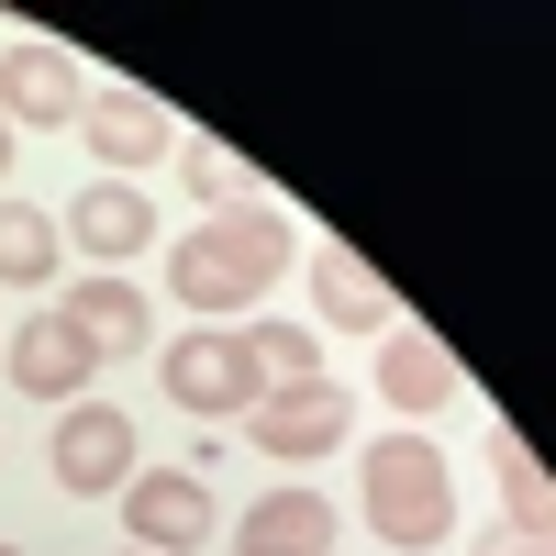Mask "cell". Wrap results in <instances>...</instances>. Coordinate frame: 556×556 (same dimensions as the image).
<instances>
[{"label": "cell", "mask_w": 556, "mask_h": 556, "mask_svg": "<svg viewBox=\"0 0 556 556\" xmlns=\"http://www.w3.org/2000/svg\"><path fill=\"white\" fill-rule=\"evenodd\" d=\"M112 501H123V523H134V556H190V545H212V523H223L212 490H201L190 468H134Z\"/></svg>", "instance_id": "7"}, {"label": "cell", "mask_w": 556, "mask_h": 556, "mask_svg": "<svg viewBox=\"0 0 556 556\" xmlns=\"http://www.w3.org/2000/svg\"><path fill=\"white\" fill-rule=\"evenodd\" d=\"M356 490H367V534L401 545V556H424V545L456 534V468H445V445L412 434V424L356 456Z\"/></svg>", "instance_id": "2"}, {"label": "cell", "mask_w": 556, "mask_h": 556, "mask_svg": "<svg viewBox=\"0 0 556 556\" xmlns=\"http://www.w3.org/2000/svg\"><path fill=\"white\" fill-rule=\"evenodd\" d=\"M178 178H190V190H201L212 212H235V190H245V167L223 156V146H178Z\"/></svg>", "instance_id": "18"}, {"label": "cell", "mask_w": 556, "mask_h": 556, "mask_svg": "<svg viewBox=\"0 0 556 556\" xmlns=\"http://www.w3.org/2000/svg\"><path fill=\"white\" fill-rule=\"evenodd\" d=\"M479 556H545V534H513V523H490V534H479Z\"/></svg>", "instance_id": "19"}, {"label": "cell", "mask_w": 556, "mask_h": 556, "mask_svg": "<svg viewBox=\"0 0 556 556\" xmlns=\"http://www.w3.org/2000/svg\"><path fill=\"white\" fill-rule=\"evenodd\" d=\"M67 323H78L89 356H146V345H156V301L134 290V278H78V290H67Z\"/></svg>", "instance_id": "13"}, {"label": "cell", "mask_w": 556, "mask_h": 556, "mask_svg": "<svg viewBox=\"0 0 556 556\" xmlns=\"http://www.w3.org/2000/svg\"><path fill=\"white\" fill-rule=\"evenodd\" d=\"M345 434H356V401H345L334 379L267 390V401L245 412V445H256V456H278V468H312V456H334Z\"/></svg>", "instance_id": "5"}, {"label": "cell", "mask_w": 556, "mask_h": 556, "mask_svg": "<svg viewBox=\"0 0 556 556\" xmlns=\"http://www.w3.org/2000/svg\"><path fill=\"white\" fill-rule=\"evenodd\" d=\"M0 556H23V545H0Z\"/></svg>", "instance_id": "21"}, {"label": "cell", "mask_w": 556, "mask_h": 556, "mask_svg": "<svg viewBox=\"0 0 556 556\" xmlns=\"http://www.w3.org/2000/svg\"><path fill=\"white\" fill-rule=\"evenodd\" d=\"M490 479H501V523H513V534H545L556 523V490H545V468H534L523 434H490Z\"/></svg>", "instance_id": "16"}, {"label": "cell", "mask_w": 556, "mask_h": 556, "mask_svg": "<svg viewBox=\"0 0 556 556\" xmlns=\"http://www.w3.org/2000/svg\"><path fill=\"white\" fill-rule=\"evenodd\" d=\"M156 390H167L178 412H201V424L267 401V379H256V356H245L235 323H190V334H167V345H156Z\"/></svg>", "instance_id": "3"}, {"label": "cell", "mask_w": 556, "mask_h": 556, "mask_svg": "<svg viewBox=\"0 0 556 556\" xmlns=\"http://www.w3.org/2000/svg\"><path fill=\"white\" fill-rule=\"evenodd\" d=\"M235 334H245V356H256V379H267V390L323 379V334H312V323H235Z\"/></svg>", "instance_id": "17"}, {"label": "cell", "mask_w": 556, "mask_h": 556, "mask_svg": "<svg viewBox=\"0 0 556 556\" xmlns=\"http://www.w3.org/2000/svg\"><path fill=\"white\" fill-rule=\"evenodd\" d=\"M379 401L401 412L412 434H424L434 412H456V401H468V379H456V356H445L434 334H379Z\"/></svg>", "instance_id": "10"}, {"label": "cell", "mask_w": 556, "mask_h": 556, "mask_svg": "<svg viewBox=\"0 0 556 556\" xmlns=\"http://www.w3.org/2000/svg\"><path fill=\"white\" fill-rule=\"evenodd\" d=\"M56 256H67L56 212H45V201H0V290H45Z\"/></svg>", "instance_id": "15"}, {"label": "cell", "mask_w": 556, "mask_h": 556, "mask_svg": "<svg viewBox=\"0 0 556 556\" xmlns=\"http://www.w3.org/2000/svg\"><path fill=\"white\" fill-rule=\"evenodd\" d=\"M78 146L101 156L112 178H134V167H156V156H178V123L156 112V89H123V78H89V101H78Z\"/></svg>", "instance_id": "6"}, {"label": "cell", "mask_w": 556, "mask_h": 556, "mask_svg": "<svg viewBox=\"0 0 556 556\" xmlns=\"http://www.w3.org/2000/svg\"><path fill=\"white\" fill-rule=\"evenodd\" d=\"M312 312L323 323H334V334H390V278L379 267H367V256H345V245H323L312 256ZM323 323H312V334H323Z\"/></svg>", "instance_id": "12"}, {"label": "cell", "mask_w": 556, "mask_h": 556, "mask_svg": "<svg viewBox=\"0 0 556 556\" xmlns=\"http://www.w3.org/2000/svg\"><path fill=\"white\" fill-rule=\"evenodd\" d=\"M235 556H334V501H323V490H267V501H245Z\"/></svg>", "instance_id": "14"}, {"label": "cell", "mask_w": 556, "mask_h": 556, "mask_svg": "<svg viewBox=\"0 0 556 556\" xmlns=\"http://www.w3.org/2000/svg\"><path fill=\"white\" fill-rule=\"evenodd\" d=\"M0 356H12L23 401H56V412H67V401L89 390V367H101V356L78 345V323H67V312H23V334L0 345Z\"/></svg>", "instance_id": "11"}, {"label": "cell", "mask_w": 556, "mask_h": 556, "mask_svg": "<svg viewBox=\"0 0 556 556\" xmlns=\"http://www.w3.org/2000/svg\"><path fill=\"white\" fill-rule=\"evenodd\" d=\"M45 479H56L67 501H112L134 479V412L112 401H67L56 434H45Z\"/></svg>", "instance_id": "4"}, {"label": "cell", "mask_w": 556, "mask_h": 556, "mask_svg": "<svg viewBox=\"0 0 556 556\" xmlns=\"http://www.w3.org/2000/svg\"><path fill=\"white\" fill-rule=\"evenodd\" d=\"M123 556H134V545H123Z\"/></svg>", "instance_id": "22"}, {"label": "cell", "mask_w": 556, "mask_h": 556, "mask_svg": "<svg viewBox=\"0 0 556 556\" xmlns=\"http://www.w3.org/2000/svg\"><path fill=\"white\" fill-rule=\"evenodd\" d=\"M78 101H89V78H78V56L67 45H0V112L12 123H34V134H67L78 123Z\"/></svg>", "instance_id": "8"}, {"label": "cell", "mask_w": 556, "mask_h": 556, "mask_svg": "<svg viewBox=\"0 0 556 556\" xmlns=\"http://www.w3.org/2000/svg\"><path fill=\"white\" fill-rule=\"evenodd\" d=\"M278 267H290V223L267 201H235V212H212V223H190L167 245V301L223 323V312H256L278 290Z\"/></svg>", "instance_id": "1"}, {"label": "cell", "mask_w": 556, "mask_h": 556, "mask_svg": "<svg viewBox=\"0 0 556 556\" xmlns=\"http://www.w3.org/2000/svg\"><path fill=\"white\" fill-rule=\"evenodd\" d=\"M56 235L89 245L101 267H123V256H146V245H156V201L134 190V178H89V190L56 212Z\"/></svg>", "instance_id": "9"}, {"label": "cell", "mask_w": 556, "mask_h": 556, "mask_svg": "<svg viewBox=\"0 0 556 556\" xmlns=\"http://www.w3.org/2000/svg\"><path fill=\"white\" fill-rule=\"evenodd\" d=\"M0 178H12V123H0Z\"/></svg>", "instance_id": "20"}]
</instances>
